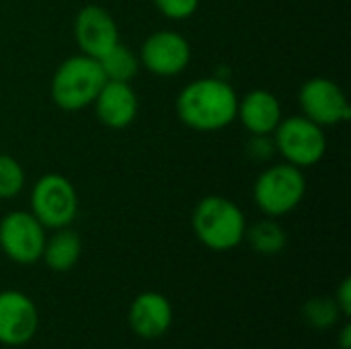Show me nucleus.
Instances as JSON below:
<instances>
[{"label": "nucleus", "mask_w": 351, "mask_h": 349, "mask_svg": "<svg viewBox=\"0 0 351 349\" xmlns=\"http://www.w3.org/2000/svg\"><path fill=\"white\" fill-rule=\"evenodd\" d=\"M39 331V311L21 290H0V344L27 346Z\"/></svg>", "instance_id": "10"}, {"label": "nucleus", "mask_w": 351, "mask_h": 349, "mask_svg": "<svg viewBox=\"0 0 351 349\" xmlns=\"http://www.w3.org/2000/svg\"><path fill=\"white\" fill-rule=\"evenodd\" d=\"M245 152L251 160L255 163H267L269 158L276 156V144L271 136H257L249 134V140L245 144Z\"/></svg>", "instance_id": "21"}, {"label": "nucleus", "mask_w": 351, "mask_h": 349, "mask_svg": "<svg viewBox=\"0 0 351 349\" xmlns=\"http://www.w3.org/2000/svg\"><path fill=\"white\" fill-rule=\"evenodd\" d=\"M74 39L80 53L99 60L115 43H119V27L113 14L99 4L82 6L74 16Z\"/></svg>", "instance_id": "11"}, {"label": "nucleus", "mask_w": 351, "mask_h": 349, "mask_svg": "<svg viewBox=\"0 0 351 349\" xmlns=\"http://www.w3.org/2000/svg\"><path fill=\"white\" fill-rule=\"evenodd\" d=\"M156 10L171 21H185L199 8V0H152Z\"/></svg>", "instance_id": "20"}, {"label": "nucleus", "mask_w": 351, "mask_h": 349, "mask_svg": "<svg viewBox=\"0 0 351 349\" xmlns=\"http://www.w3.org/2000/svg\"><path fill=\"white\" fill-rule=\"evenodd\" d=\"M306 195V175L290 163L265 167L253 183V202L263 216L284 218L292 214Z\"/></svg>", "instance_id": "4"}, {"label": "nucleus", "mask_w": 351, "mask_h": 349, "mask_svg": "<svg viewBox=\"0 0 351 349\" xmlns=\"http://www.w3.org/2000/svg\"><path fill=\"white\" fill-rule=\"evenodd\" d=\"M339 348L341 349H350L351 348V327L346 323L341 333H339Z\"/></svg>", "instance_id": "23"}, {"label": "nucleus", "mask_w": 351, "mask_h": 349, "mask_svg": "<svg viewBox=\"0 0 351 349\" xmlns=\"http://www.w3.org/2000/svg\"><path fill=\"white\" fill-rule=\"evenodd\" d=\"M97 119L109 130H125L138 117L140 101L132 82L107 80L99 91L95 103Z\"/></svg>", "instance_id": "12"}, {"label": "nucleus", "mask_w": 351, "mask_h": 349, "mask_svg": "<svg viewBox=\"0 0 351 349\" xmlns=\"http://www.w3.org/2000/svg\"><path fill=\"white\" fill-rule=\"evenodd\" d=\"M25 181L23 165L14 156L0 152V200H14L25 189Z\"/></svg>", "instance_id": "19"}, {"label": "nucleus", "mask_w": 351, "mask_h": 349, "mask_svg": "<svg viewBox=\"0 0 351 349\" xmlns=\"http://www.w3.org/2000/svg\"><path fill=\"white\" fill-rule=\"evenodd\" d=\"M191 228L206 249L226 253L245 241L247 218L232 200L224 195H206L193 208Z\"/></svg>", "instance_id": "2"}, {"label": "nucleus", "mask_w": 351, "mask_h": 349, "mask_svg": "<svg viewBox=\"0 0 351 349\" xmlns=\"http://www.w3.org/2000/svg\"><path fill=\"white\" fill-rule=\"evenodd\" d=\"M99 64H101V70H103L107 80L132 82L136 78V74L140 72L138 53L121 41L115 43L105 56H101Z\"/></svg>", "instance_id": "17"}, {"label": "nucleus", "mask_w": 351, "mask_h": 349, "mask_svg": "<svg viewBox=\"0 0 351 349\" xmlns=\"http://www.w3.org/2000/svg\"><path fill=\"white\" fill-rule=\"evenodd\" d=\"M80 255H82V239L76 230L66 226V228L53 230L45 239L41 259L51 272L66 274L78 263Z\"/></svg>", "instance_id": "15"}, {"label": "nucleus", "mask_w": 351, "mask_h": 349, "mask_svg": "<svg viewBox=\"0 0 351 349\" xmlns=\"http://www.w3.org/2000/svg\"><path fill=\"white\" fill-rule=\"evenodd\" d=\"M239 95L220 76H204L187 82L175 101L177 117L193 132H220L237 121Z\"/></svg>", "instance_id": "1"}, {"label": "nucleus", "mask_w": 351, "mask_h": 349, "mask_svg": "<svg viewBox=\"0 0 351 349\" xmlns=\"http://www.w3.org/2000/svg\"><path fill=\"white\" fill-rule=\"evenodd\" d=\"M29 212L45 230L70 226L78 216V193L74 183L60 173L39 177L29 193Z\"/></svg>", "instance_id": "6"}, {"label": "nucleus", "mask_w": 351, "mask_h": 349, "mask_svg": "<svg viewBox=\"0 0 351 349\" xmlns=\"http://www.w3.org/2000/svg\"><path fill=\"white\" fill-rule=\"evenodd\" d=\"M271 138L276 144V154H280L284 163H290L302 171L319 165L327 154L325 128L311 121L302 113L282 117Z\"/></svg>", "instance_id": "5"}, {"label": "nucleus", "mask_w": 351, "mask_h": 349, "mask_svg": "<svg viewBox=\"0 0 351 349\" xmlns=\"http://www.w3.org/2000/svg\"><path fill=\"white\" fill-rule=\"evenodd\" d=\"M245 241L251 245V249L259 255H278L288 245V234L284 226L278 222V218H261L255 224H247Z\"/></svg>", "instance_id": "16"}, {"label": "nucleus", "mask_w": 351, "mask_h": 349, "mask_svg": "<svg viewBox=\"0 0 351 349\" xmlns=\"http://www.w3.org/2000/svg\"><path fill=\"white\" fill-rule=\"evenodd\" d=\"M107 82L99 60L76 53L66 58L53 72L49 95L62 111H82L93 107L99 91Z\"/></svg>", "instance_id": "3"}, {"label": "nucleus", "mask_w": 351, "mask_h": 349, "mask_svg": "<svg viewBox=\"0 0 351 349\" xmlns=\"http://www.w3.org/2000/svg\"><path fill=\"white\" fill-rule=\"evenodd\" d=\"M302 115L321 128L346 123L351 117V107L343 88L327 76L308 78L298 93Z\"/></svg>", "instance_id": "9"}, {"label": "nucleus", "mask_w": 351, "mask_h": 349, "mask_svg": "<svg viewBox=\"0 0 351 349\" xmlns=\"http://www.w3.org/2000/svg\"><path fill=\"white\" fill-rule=\"evenodd\" d=\"M333 300H335V304L339 306L341 315H343V317H350L351 315V280L350 278H346V280L339 284V288L335 290Z\"/></svg>", "instance_id": "22"}, {"label": "nucleus", "mask_w": 351, "mask_h": 349, "mask_svg": "<svg viewBox=\"0 0 351 349\" xmlns=\"http://www.w3.org/2000/svg\"><path fill=\"white\" fill-rule=\"evenodd\" d=\"M341 317L343 315L331 296H315L306 300L302 306V319L313 329H321V331L331 329Z\"/></svg>", "instance_id": "18"}, {"label": "nucleus", "mask_w": 351, "mask_h": 349, "mask_svg": "<svg viewBox=\"0 0 351 349\" xmlns=\"http://www.w3.org/2000/svg\"><path fill=\"white\" fill-rule=\"evenodd\" d=\"M138 58L140 68L146 72L160 78H173L187 70L191 62V43L179 31L160 29L142 41Z\"/></svg>", "instance_id": "8"}, {"label": "nucleus", "mask_w": 351, "mask_h": 349, "mask_svg": "<svg viewBox=\"0 0 351 349\" xmlns=\"http://www.w3.org/2000/svg\"><path fill=\"white\" fill-rule=\"evenodd\" d=\"M282 117V103L267 88H253L239 97L237 119L249 134L271 136Z\"/></svg>", "instance_id": "14"}, {"label": "nucleus", "mask_w": 351, "mask_h": 349, "mask_svg": "<svg viewBox=\"0 0 351 349\" xmlns=\"http://www.w3.org/2000/svg\"><path fill=\"white\" fill-rule=\"evenodd\" d=\"M128 323L140 339H158L173 325V306L160 292H142L130 304Z\"/></svg>", "instance_id": "13"}, {"label": "nucleus", "mask_w": 351, "mask_h": 349, "mask_svg": "<svg viewBox=\"0 0 351 349\" xmlns=\"http://www.w3.org/2000/svg\"><path fill=\"white\" fill-rule=\"evenodd\" d=\"M47 230L29 210H12L0 218V251L16 265L41 259Z\"/></svg>", "instance_id": "7"}]
</instances>
